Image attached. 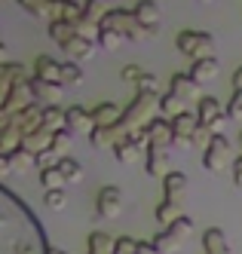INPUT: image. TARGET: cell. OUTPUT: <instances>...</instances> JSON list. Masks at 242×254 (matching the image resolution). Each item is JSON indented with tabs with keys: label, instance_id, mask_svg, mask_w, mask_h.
<instances>
[{
	"label": "cell",
	"instance_id": "cell-1",
	"mask_svg": "<svg viewBox=\"0 0 242 254\" xmlns=\"http://www.w3.org/2000/svg\"><path fill=\"white\" fill-rule=\"evenodd\" d=\"M154 111H160V98L154 95V92H138L135 98H132V104L123 111V120H120V126L132 135V132H141V129H147L157 117H154Z\"/></svg>",
	"mask_w": 242,
	"mask_h": 254
},
{
	"label": "cell",
	"instance_id": "cell-2",
	"mask_svg": "<svg viewBox=\"0 0 242 254\" xmlns=\"http://www.w3.org/2000/svg\"><path fill=\"white\" fill-rule=\"evenodd\" d=\"M101 28L117 31L123 40H132V43H141V40L151 37V31H147V28L135 19V12H126V9H110V12L104 15Z\"/></svg>",
	"mask_w": 242,
	"mask_h": 254
},
{
	"label": "cell",
	"instance_id": "cell-3",
	"mask_svg": "<svg viewBox=\"0 0 242 254\" xmlns=\"http://www.w3.org/2000/svg\"><path fill=\"white\" fill-rule=\"evenodd\" d=\"M175 46L181 56H187L193 62L199 59H212V49H215V37L206 31H181L175 37Z\"/></svg>",
	"mask_w": 242,
	"mask_h": 254
},
{
	"label": "cell",
	"instance_id": "cell-4",
	"mask_svg": "<svg viewBox=\"0 0 242 254\" xmlns=\"http://www.w3.org/2000/svg\"><path fill=\"white\" fill-rule=\"evenodd\" d=\"M230 156H233V144L224 135H215L212 144H209V150L202 153V166H206L212 175H221V172H224V166L230 162Z\"/></svg>",
	"mask_w": 242,
	"mask_h": 254
},
{
	"label": "cell",
	"instance_id": "cell-5",
	"mask_svg": "<svg viewBox=\"0 0 242 254\" xmlns=\"http://www.w3.org/2000/svg\"><path fill=\"white\" fill-rule=\"evenodd\" d=\"M196 120H199V126H206V129H212L215 135H221V129H224V111H221V101L212 98V95H202V101L196 104Z\"/></svg>",
	"mask_w": 242,
	"mask_h": 254
},
{
	"label": "cell",
	"instance_id": "cell-6",
	"mask_svg": "<svg viewBox=\"0 0 242 254\" xmlns=\"http://www.w3.org/2000/svg\"><path fill=\"white\" fill-rule=\"evenodd\" d=\"M120 77H123L126 83H132L138 92H157V89H160V77L154 74V70L141 67V64H126Z\"/></svg>",
	"mask_w": 242,
	"mask_h": 254
},
{
	"label": "cell",
	"instance_id": "cell-7",
	"mask_svg": "<svg viewBox=\"0 0 242 254\" xmlns=\"http://www.w3.org/2000/svg\"><path fill=\"white\" fill-rule=\"evenodd\" d=\"M31 104H37V101H34V92H31V83H15L12 92H9V98H6V104L0 107V117L22 114V111H28Z\"/></svg>",
	"mask_w": 242,
	"mask_h": 254
},
{
	"label": "cell",
	"instance_id": "cell-8",
	"mask_svg": "<svg viewBox=\"0 0 242 254\" xmlns=\"http://www.w3.org/2000/svg\"><path fill=\"white\" fill-rule=\"evenodd\" d=\"M132 12H135V19L151 34H160V28H162V9H160L157 0H138Z\"/></svg>",
	"mask_w": 242,
	"mask_h": 254
},
{
	"label": "cell",
	"instance_id": "cell-9",
	"mask_svg": "<svg viewBox=\"0 0 242 254\" xmlns=\"http://www.w3.org/2000/svg\"><path fill=\"white\" fill-rule=\"evenodd\" d=\"M95 205H98V214L107 217V221L120 217L123 214V193H120V187H101Z\"/></svg>",
	"mask_w": 242,
	"mask_h": 254
},
{
	"label": "cell",
	"instance_id": "cell-10",
	"mask_svg": "<svg viewBox=\"0 0 242 254\" xmlns=\"http://www.w3.org/2000/svg\"><path fill=\"white\" fill-rule=\"evenodd\" d=\"M31 92H34V101L40 107H59L62 95H65V86H55V83H43L31 77Z\"/></svg>",
	"mask_w": 242,
	"mask_h": 254
},
{
	"label": "cell",
	"instance_id": "cell-11",
	"mask_svg": "<svg viewBox=\"0 0 242 254\" xmlns=\"http://www.w3.org/2000/svg\"><path fill=\"white\" fill-rule=\"evenodd\" d=\"M129 132L123 129V126H95L89 135V144L92 147H117L120 141H126Z\"/></svg>",
	"mask_w": 242,
	"mask_h": 254
},
{
	"label": "cell",
	"instance_id": "cell-12",
	"mask_svg": "<svg viewBox=\"0 0 242 254\" xmlns=\"http://www.w3.org/2000/svg\"><path fill=\"white\" fill-rule=\"evenodd\" d=\"M144 132H147V141H151V147H169V144L175 141L172 120H165V117H157Z\"/></svg>",
	"mask_w": 242,
	"mask_h": 254
},
{
	"label": "cell",
	"instance_id": "cell-13",
	"mask_svg": "<svg viewBox=\"0 0 242 254\" xmlns=\"http://www.w3.org/2000/svg\"><path fill=\"white\" fill-rule=\"evenodd\" d=\"M37 80H43V83H55V86H62V62H55L52 56H37L34 59V74Z\"/></svg>",
	"mask_w": 242,
	"mask_h": 254
},
{
	"label": "cell",
	"instance_id": "cell-14",
	"mask_svg": "<svg viewBox=\"0 0 242 254\" xmlns=\"http://www.w3.org/2000/svg\"><path fill=\"white\" fill-rule=\"evenodd\" d=\"M65 56H68V62H77V64H83V62H89V59H95V49H98V43H92V40H86V37H74V40H68L65 46Z\"/></svg>",
	"mask_w": 242,
	"mask_h": 254
},
{
	"label": "cell",
	"instance_id": "cell-15",
	"mask_svg": "<svg viewBox=\"0 0 242 254\" xmlns=\"http://www.w3.org/2000/svg\"><path fill=\"white\" fill-rule=\"evenodd\" d=\"M92 129H95V120H92V111H86V107L74 104L68 107V132L71 135H92Z\"/></svg>",
	"mask_w": 242,
	"mask_h": 254
},
{
	"label": "cell",
	"instance_id": "cell-16",
	"mask_svg": "<svg viewBox=\"0 0 242 254\" xmlns=\"http://www.w3.org/2000/svg\"><path fill=\"white\" fill-rule=\"evenodd\" d=\"M184 193H187V175L184 172H169L162 178V199L165 202H178L181 205Z\"/></svg>",
	"mask_w": 242,
	"mask_h": 254
},
{
	"label": "cell",
	"instance_id": "cell-17",
	"mask_svg": "<svg viewBox=\"0 0 242 254\" xmlns=\"http://www.w3.org/2000/svg\"><path fill=\"white\" fill-rule=\"evenodd\" d=\"M169 147H151L144 156V172L147 178H165L169 175Z\"/></svg>",
	"mask_w": 242,
	"mask_h": 254
},
{
	"label": "cell",
	"instance_id": "cell-18",
	"mask_svg": "<svg viewBox=\"0 0 242 254\" xmlns=\"http://www.w3.org/2000/svg\"><path fill=\"white\" fill-rule=\"evenodd\" d=\"M169 92H175L181 101H196V104L202 101V95H199V83H196L190 74H175Z\"/></svg>",
	"mask_w": 242,
	"mask_h": 254
},
{
	"label": "cell",
	"instance_id": "cell-19",
	"mask_svg": "<svg viewBox=\"0 0 242 254\" xmlns=\"http://www.w3.org/2000/svg\"><path fill=\"white\" fill-rule=\"evenodd\" d=\"M202 248H206V254H230V242L221 227H209L206 233H202Z\"/></svg>",
	"mask_w": 242,
	"mask_h": 254
},
{
	"label": "cell",
	"instance_id": "cell-20",
	"mask_svg": "<svg viewBox=\"0 0 242 254\" xmlns=\"http://www.w3.org/2000/svg\"><path fill=\"white\" fill-rule=\"evenodd\" d=\"M92 120H95V126H120L123 111L114 101H101L98 107H92Z\"/></svg>",
	"mask_w": 242,
	"mask_h": 254
},
{
	"label": "cell",
	"instance_id": "cell-21",
	"mask_svg": "<svg viewBox=\"0 0 242 254\" xmlns=\"http://www.w3.org/2000/svg\"><path fill=\"white\" fill-rule=\"evenodd\" d=\"M86 251L89 254H114L117 251V239L107 236L104 230H95V233H89V239H86Z\"/></svg>",
	"mask_w": 242,
	"mask_h": 254
},
{
	"label": "cell",
	"instance_id": "cell-22",
	"mask_svg": "<svg viewBox=\"0 0 242 254\" xmlns=\"http://www.w3.org/2000/svg\"><path fill=\"white\" fill-rule=\"evenodd\" d=\"M187 74H190L199 86H202V83H209V80H215V77H218V59L212 56V59H199V62H193Z\"/></svg>",
	"mask_w": 242,
	"mask_h": 254
},
{
	"label": "cell",
	"instance_id": "cell-23",
	"mask_svg": "<svg viewBox=\"0 0 242 254\" xmlns=\"http://www.w3.org/2000/svg\"><path fill=\"white\" fill-rule=\"evenodd\" d=\"M40 129H46L52 135L68 129V111H62V107H43V126Z\"/></svg>",
	"mask_w": 242,
	"mask_h": 254
},
{
	"label": "cell",
	"instance_id": "cell-24",
	"mask_svg": "<svg viewBox=\"0 0 242 254\" xmlns=\"http://www.w3.org/2000/svg\"><path fill=\"white\" fill-rule=\"evenodd\" d=\"M154 217H157V224H160L162 230H169L178 217H184V214H181V205H178V202H165V199H162V202L154 208Z\"/></svg>",
	"mask_w": 242,
	"mask_h": 254
},
{
	"label": "cell",
	"instance_id": "cell-25",
	"mask_svg": "<svg viewBox=\"0 0 242 254\" xmlns=\"http://www.w3.org/2000/svg\"><path fill=\"white\" fill-rule=\"evenodd\" d=\"M160 114L165 120H175L181 114H187V101H181L175 92H165V95H160Z\"/></svg>",
	"mask_w": 242,
	"mask_h": 254
},
{
	"label": "cell",
	"instance_id": "cell-26",
	"mask_svg": "<svg viewBox=\"0 0 242 254\" xmlns=\"http://www.w3.org/2000/svg\"><path fill=\"white\" fill-rule=\"evenodd\" d=\"M172 129L178 138H190L193 141V132L199 129V120H196V111H187V114H181L172 120Z\"/></svg>",
	"mask_w": 242,
	"mask_h": 254
},
{
	"label": "cell",
	"instance_id": "cell-27",
	"mask_svg": "<svg viewBox=\"0 0 242 254\" xmlns=\"http://www.w3.org/2000/svg\"><path fill=\"white\" fill-rule=\"evenodd\" d=\"M22 147H25V150H31L34 156H37V153H43V150H49V147H52V132H46V129L31 132V135L22 141Z\"/></svg>",
	"mask_w": 242,
	"mask_h": 254
},
{
	"label": "cell",
	"instance_id": "cell-28",
	"mask_svg": "<svg viewBox=\"0 0 242 254\" xmlns=\"http://www.w3.org/2000/svg\"><path fill=\"white\" fill-rule=\"evenodd\" d=\"M59 172L65 175V181H68V184H80V181L86 178V169H83V162L71 159V156H62V159H59Z\"/></svg>",
	"mask_w": 242,
	"mask_h": 254
},
{
	"label": "cell",
	"instance_id": "cell-29",
	"mask_svg": "<svg viewBox=\"0 0 242 254\" xmlns=\"http://www.w3.org/2000/svg\"><path fill=\"white\" fill-rule=\"evenodd\" d=\"M9 159H12V169H15V175H28V172L37 166V156H34L31 150H25V147L12 150V153H9Z\"/></svg>",
	"mask_w": 242,
	"mask_h": 254
},
{
	"label": "cell",
	"instance_id": "cell-30",
	"mask_svg": "<svg viewBox=\"0 0 242 254\" xmlns=\"http://www.w3.org/2000/svg\"><path fill=\"white\" fill-rule=\"evenodd\" d=\"M151 242L157 245V251H160V254H175V251H178V248L184 245V239H178V236H175V233H169V230L157 233Z\"/></svg>",
	"mask_w": 242,
	"mask_h": 254
},
{
	"label": "cell",
	"instance_id": "cell-31",
	"mask_svg": "<svg viewBox=\"0 0 242 254\" xmlns=\"http://www.w3.org/2000/svg\"><path fill=\"white\" fill-rule=\"evenodd\" d=\"M49 37L59 43V46H65L68 40L77 37V28H74L71 22H49Z\"/></svg>",
	"mask_w": 242,
	"mask_h": 254
},
{
	"label": "cell",
	"instance_id": "cell-32",
	"mask_svg": "<svg viewBox=\"0 0 242 254\" xmlns=\"http://www.w3.org/2000/svg\"><path fill=\"white\" fill-rule=\"evenodd\" d=\"M110 12V0H86L83 3V15L86 19H92V22H104V15Z\"/></svg>",
	"mask_w": 242,
	"mask_h": 254
},
{
	"label": "cell",
	"instance_id": "cell-33",
	"mask_svg": "<svg viewBox=\"0 0 242 254\" xmlns=\"http://www.w3.org/2000/svg\"><path fill=\"white\" fill-rule=\"evenodd\" d=\"M83 80H86V74L77 62H62V86H80Z\"/></svg>",
	"mask_w": 242,
	"mask_h": 254
},
{
	"label": "cell",
	"instance_id": "cell-34",
	"mask_svg": "<svg viewBox=\"0 0 242 254\" xmlns=\"http://www.w3.org/2000/svg\"><path fill=\"white\" fill-rule=\"evenodd\" d=\"M74 28H77L80 37H86V40H92V43H98V34H101V25H98V22H92V19H86V15H80V19L74 22Z\"/></svg>",
	"mask_w": 242,
	"mask_h": 254
},
{
	"label": "cell",
	"instance_id": "cell-35",
	"mask_svg": "<svg viewBox=\"0 0 242 254\" xmlns=\"http://www.w3.org/2000/svg\"><path fill=\"white\" fill-rule=\"evenodd\" d=\"M40 184H43V190H65L68 181H65V175L59 172V166H55V169L40 172Z\"/></svg>",
	"mask_w": 242,
	"mask_h": 254
},
{
	"label": "cell",
	"instance_id": "cell-36",
	"mask_svg": "<svg viewBox=\"0 0 242 254\" xmlns=\"http://www.w3.org/2000/svg\"><path fill=\"white\" fill-rule=\"evenodd\" d=\"M22 9H28L34 19H49V6H52V0H15Z\"/></svg>",
	"mask_w": 242,
	"mask_h": 254
},
{
	"label": "cell",
	"instance_id": "cell-37",
	"mask_svg": "<svg viewBox=\"0 0 242 254\" xmlns=\"http://www.w3.org/2000/svg\"><path fill=\"white\" fill-rule=\"evenodd\" d=\"M43 205H46L49 211L68 208V193H65V190H46V193H43Z\"/></svg>",
	"mask_w": 242,
	"mask_h": 254
},
{
	"label": "cell",
	"instance_id": "cell-38",
	"mask_svg": "<svg viewBox=\"0 0 242 254\" xmlns=\"http://www.w3.org/2000/svg\"><path fill=\"white\" fill-rule=\"evenodd\" d=\"M120 43H123V37H120L117 31H110V28H101V34H98V46H101V49L114 52V49H117Z\"/></svg>",
	"mask_w": 242,
	"mask_h": 254
},
{
	"label": "cell",
	"instance_id": "cell-39",
	"mask_svg": "<svg viewBox=\"0 0 242 254\" xmlns=\"http://www.w3.org/2000/svg\"><path fill=\"white\" fill-rule=\"evenodd\" d=\"M59 153H55L52 147L49 150H43V153H37V169H40V172H46V169H55V166H59Z\"/></svg>",
	"mask_w": 242,
	"mask_h": 254
},
{
	"label": "cell",
	"instance_id": "cell-40",
	"mask_svg": "<svg viewBox=\"0 0 242 254\" xmlns=\"http://www.w3.org/2000/svg\"><path fill=\"white\" fill-rule=\"evenodd\" d=\"M169 233H175L178 239H187V236L193 233V221H190V217H178V221L169 227Z\"/></svg>",
	"mask_w": 242,
	"mask_h": 254
},
{
	"label": "cell",
	"instance_id": "cell-41",
	"mask_svg": "<svg viewBox=\"0 0 242 254\" xmlns=\"http://www.w3.org/2000/svg\"><path fill=\"white\" fill-rule=\"evenodd\" d=\"M68 147H71V132H68V129L55 132V135H52V150H55V153L62 156V153H65Z\"/></svg>",
	"mask_w": 242,
	"mask_h": 254
},
{
	"label": "cell",
	"instance_id": "cell-42",
	"mask_svg": "<svg viewBox=\"0 0 242 254\" xmlns=\"http://www.w3.org/2000/svg\"><path fill=\"white\" fill-rule=\"evenodd\" d=\"M114 254H138V239H132V236H120Z\"/></svg>",
	"mask_w": 242,
	"mask_h": 254
},
{
	"label": "cell",
	"instance_id": "cell-43",
	"mask_svg": "<svg viewBox=\"0 0 242 254\" xmlns=\"http://www.w3.org/2000/svg\"><path fill=\"white\" fill-rule=\"evenodd\" d=\"M227 120H242V92H236L227 104Z\"/></svg>",
	"mask_w": 242,
	"mask_h": 254
},
{
	"label": "cell",
	"instance_id": "cell-44",
	"mask_svg": "<svg viewBox=\"0 0 242 254\" xmlns=\"http://www.w3.org/2000/svg\"><path fill=\"white\" fill-rule=\"evenodd\" d=\"M9 175H15V169H12V159H9V153H0V181H3V178H9Z\"/></svg>",
	"mask_w": 242,
	"mask_h": 254
},
{
	"label": "cell",
	"instance_id": "cell-45",
	"mask_svg": "<svg viewBox=\"0 0 242 254\" xmlns=\"http://www.w3.org/2000/svg\"><path fill=\"white\" fill-rule=\"evenodd\" d=\"M233 181H236V187L242 190V156H236V162H233Z\"/></svg>",
	"mask_w": 242,
	"mask_h": 254
},
{
	"label": "cell",
	"instance_id": "cell-46",
	"mask_svg": "<svg viewBox=\"0 0 242 254\" xmlns=\"http://www.w3.org/2000/svg\"><path fill=\"white\" fill-rule=\"evenodd\" d=\"M138 254H160L154 242H138Z\"/></svg>",
	"mask_w": 242,
	"mask_h": 254
},
{
	"label": "cell",
	"instance_id": "cell-47",
	"mask_svg": "<svg viewBox=\"0 0 242 254\" xmlns=\"http://www.w3.org/2000/svg\"><path fill=\"white\" fill-rule=\"evenodd\" d=\"M233 86H236V92H242V64L236 67V74H233Z\"/></svg>",
	"mask_w": 242,
	"mask_h": 254
},
{
	"label": "cell",
	"instance_id": "cell-48",
	"mask_svg": "<svg viewBox=\"0 0 242 254\" xmlns=\"http://www.w3.org/2000/svg\"><path fill=\"white\" fill-rule=\"evenodd\" d=\"M0 64H6V43L0 46Z\"/></svg>",
	"mask_w": 242,
	"mask_h": 254
},
{
	"label": "cell",
	"instance_id": "cell-49",
	"mask_svg": "<svg viewBox=\"0 0 242 254\" xmlns=\"http://www.w3.org/2000/svg\"><path fill=\"white\" fill-rule=\"evenodd\" d=\"M46 254H68V251H62V248H46Z\"/></svg>",
	"mask_w": 242,
	"mask_h": 254
},
{
	"label": "cell",
	"instance_id": "cell-50",
	"mask_svg": "<svg viewBox=\"0 0 242 254\" xmlns=\"http://www.w3.org/2000/svg\"><path fill=\"white\" fill-rule=\"evenodd\" d=\"M239 150H242V132H239Z\"/></svg>",
	"mask_w": 242,
	"mask_h": 254
},
{
	"label": "cell",
	"instance_id": "cell-51",
	"mask_svg": "<svg viewBox=\"0 0 242 254\" xmlns=\"http://www.w3.org/2000/svg\"><path fill=\"white\" fill-rule=\"evenodd\" d=\"M0 46H3V34H0Z\"/></svg>",
	"mask_w": 242,
	"mask_h": 254
},
{
	"label": "cell",
	"instance_id": "cell-52",
	"mask_svg": "<svg viewBox=\"0 0 242 254\" xmlns=\"http://www.w3.org/2000/svg\"><path fill=\"white\" fill-rule=\"evenodd\" d=\"M199 3H212V0H199Z\"/></svg>",
	"mask_w": 242,
	"mask_h": 254
}]
</instances>
